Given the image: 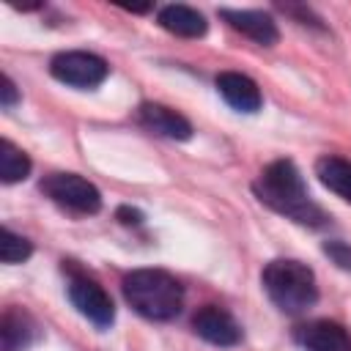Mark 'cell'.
Instances as JSON below:
<instances>
[{"label":"cell","mask_w":351,"mask_h":351,"mask_svg":"<svg viewBox=\"0 0 351 351\" xmlns=\"http://www.w3.org/2000/svg\"><path fill=\"white\" fill-rule=\"evenodd\" d=\"M192 329H195L197 337H203L206 343L219 346V348H230V346H239L241 343V326H239V321L225 307H217V304L200 307L192 315Z\"/></svg>","instance_id":"52a82bcc"},{"label":"cell","mask_w":351,"mask_h":351,"mask_svg":"<svg viewBox=\"0 0 351 351\" xmlns=\"http://www.w3.org/2000/svg\"><path fill=\"white\" fill-rule=\"evenodd\" d=\"M69 299L80 310V315H85L99 329H107L115 321V304H112L110 293L93 277H88V274H71V280H69Z\"/></svg>","instance_id":"8992f818"},{"label":"cell","mask_w":351,"mask_h":351,"mask_svg":"<svg viewBox=\"0 0 351 351\" xmlns=\"http://www.w3.org/2000/svg\"><path fill=\"white\" fill-rule=\"evenodd\" d=\"M49 71L63 85H71V88H96V85H101L107 80L110 66H107L104 58H99L93 52L74 49V52L55 55L52 63H49Z\"/></svg>","instance_id":"5b68a950"},{"label":"cell","mask_w":351,"mask_h":351,"mask_svg":"<svg viewBox=\"0 0 351 351\" xmlns=\"http://www.w3.org/2000/svg\"><path fill=\"white\" fill-rule=\"evenodd\" d=\"M263 291L277 304V310L288 315H302L318 302V282L310 266L293 258L269 261L261 274Z\"/></svg>","instance_id":"3957f363"},{"label":"cell","mask_w":351,"mask_h":351,"mask_svg":"<svg viewBox=\"0 0 351 351\" xmlns=\"http://www.w3.org/2000/svg\"><path fill=\"white\" fill-rule=\"evenodd\" d=\"M126 302L151 321H170L184 307L181 282L162 269H134L123 277Z\"/></svg>","instance_id":"7a4b0ae2"},{"label":"cell","mask_w":351,"mask_h":351,"mask_svg":"<svg viewBox=\"0 0 351 351\" xmlns=\"http://www.w3.org/2000/svg\"><path fill=\"white\" fill-rule=\"evenodd\" d=\"M36 337V321L19 310V307H8L3 313L0 321V343L3 351H25Z\"/></svg>","instance_id":"4fadbf2b"},{"label":"cell","mask_w":351,"mask_h":351,"mask_svg":"<svg viewBox=\"0 0 351 351\" xmlns=\"http://www.w3.org/2000/svg\"><path fill=\"white\" fill-rule=\"evenodd\" d=\"M30 173V156L16 148L11 140H0V178L3 184H16L27 178Z\"/></svg>","instance_id":"9a60e30c"},{"label":"cell","mask_w":351,"mask_h":351,"mask_svg":"<svg viewBox=\"0 0 351 351\" xmlns=\"http://www.w3.org/2000/svg\"><path fill=\"white\" fill-rule=\"evenodd\" d=\"M324 255L343 271H351V244L346 241H326L324 244Z\"/></svg>","instance_id":"e0dca14e"},{"label":"cell","mask_w":351,"mask_h":351,"mask_svg":"<svg viewBox=\"0 0 351 351\" xmlns=\"http://www.w3.org/2000/svg\"><path fill=\"white\" fill-rule=\"evenodd\" d=\"M33 255V244L22 236H16L14 230L3 228L0 230V261L3 263H22Z\"/></svg>","instance_id":"2e32d148"},{"label":"cell","mask_w":351,"mask_h":351,"mask_svg":"<svg viewBox=\"0 0 351 351\" xmlns=\"http://www.w3.org/2000/svg\"><path fill=\"white\" fill-rule=\"evenodd\" d=\"M16 101H19L16 85L11 82V77H8V74H3V77H0V104H3V107H14Z\"/></svg>","instance_id":"ac0fdd59"},{"label":"cell","mask_w":351,"mask_h":351,"mask_svg":"<svg viewBox=\"0 0 351 351\" xmlns=\"http://www.w3.org/2000/svg\"><path fill=\"white\" fill-rule=\"evenodd\" d=\"M41 192L58 206L77 211V214H96L101 208L99 189L77 173H49L41 181Z\"/></svg>","instance_id":"277c9868"},{"label":"cell","mask_w":351,"mask_h":351,"mask_svg":"<svg viewBox=\"0 0 351 351\" xmlns=\"http://www.w3.org/2000/svg\"><path fill=\"white\" fill-rule=\"evenodd\" d=\"M255 197L269 206L271 211L310 228H321L329 222V217L310 200L307 186L302 181V173L291 159H277L261 170V176L252 184Z\"/></svg>","instance_id":"6da1fadb"},{"label":"cell","mask_w":351,"mask_h":351,"mask_svg":"<svg viewBox=\"0 0 351 351\" xmlns=\"http://www.w3.org/2000/svg\"><path fill=\"white\" fill-rule=\"evenodd\" d=\"M159 25L173 33V36H184V38H197V36H206L208 30V22L206 16L192 8V5H181V3H173V5H165L159 11Z\"/></svg>","instance_id":"7c38bea8"},{"label":"cell","mask_w":351,"mask_h":351,"mask_svg":"<svg viewBox=\"0 0 351 351\" xmlns=\"http://www.w3.org/2000/svg\"><path fill=\"white\" fill-rule=\"evenodd\" d=\"M118 219H121L123 225H140V222H143V214H140L137 208L121 206V208H118Z\"/></svg>","instance_id":"d6986e66"},{"label":"cell","mask_w":351,"mask_h":351,"mask_svg":"<svg viewBox=\"0 0 351 351\" xmlns=\"http://www.w3.org/2000/svg\"><path fill=\"white\" fill-rule=\"evenodd\" d=\"M315 176L326 189H332L343 200H351V162L348 159L326 154L315 162Z\"/></svg>","instance_id":"5bb4252c"},{"label":"cell","mask_w":351,"mask_h":351,"mask_svg":"<svg viewBox=\"0 0 351 351\" xmlns=\"http://www.w3.org/2000/svg\"><path fill=\"white\" fill-rule=\"evenodd\" d=\"M219 16H222L233 30H239L241 36L252 38V41L261 44V47H271V44H277V38H280L277 22H274L269 14H263V11H236V8H222Z\"/></svg>","instance_id":"30bf717a"},{"label":"cell","mask_w":351,"mask_h":351,"mask_svg":"<svg viewBox=\"0 0 351 351\" xmlns=\"http://www.w3.org/2000/svg\"><path fill=\"white\" fill-rule=\"evenodd\" d=\"M137 121H140L148 132L162 134V137H167V140H189V137H192V123H189L181 112H176V110H170V107H165V104H156V101L140 104Z\"/></svg>","instance_id":"ba28073f"},{"label":"cell","mask_w":351,"mask_h":351,"mask_svg":"<svg viewBox=\"0 0 351 351\" xmlns=\"http://www.w3.org/2000/svg\"><path fill=\"white\" fill-rule=\"evenodd\" d=\"M296 343L304 351H351V335L335 321H310L299 326Z\"/></svg>","instance_id":"9c48e42d"},{"label":"cell","mask_w":351,"mask_h":351,"mask_svg":"<svg viewBox=\"0 0 351 351\" xmlns=\"http://www.w3.org/2000/svg\"><path fill=\"white\" fill-rule=\"evenodd\" d=\"M217 90H219L222 99H225L233 110H239V112H255V110H261V104H263L255 80H250V77L241 74V71H222V74L217 77Z\"/></svg>","instance_id":"8fae6325"}]
</instances>
